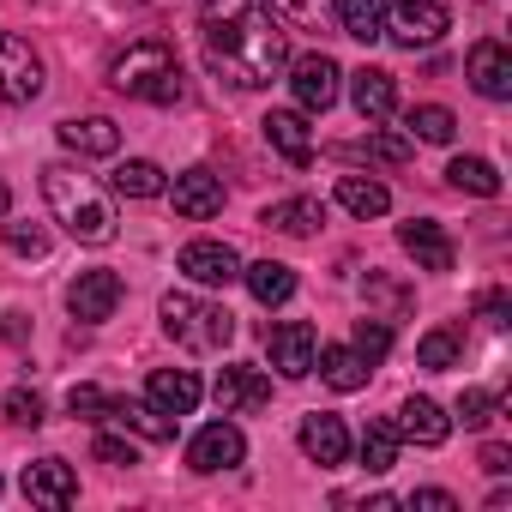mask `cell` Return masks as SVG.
Here are the masks:
<instances>
[{"instance_id":"obj_34","label":"cell","mask_w":512,"mask_h":512,"mask_svg":"<svg viewBox=\"0 0 512 512\" xmlns=\"http://www.w3.org/2000/svg\"><path fill=\"white\" fill-rule=\"evenodd\" d=\"M416 368H428V374H446V368H458V332H446V326L422 332V344H416Z\"/></svg>"},{"instance_id":"obj_17","label":"cell","mask_w":512,"mask_h":512,"mask_svg":"<svg viewBox=\"0 0 512 512\" xmlns=\"http://www.w3.org/2000/svg\"><path fill=\"white\" fill-rule=\"evenodd\" d=\"M260 127H266V145H272L284 163H296V169L314 163V133H308V115H302V109H272Z\"/></svg>"},{"instance_id":"obj_21","label":"cell","mask_w":512,"mask_h":512,"mask_svg":"<svg viewBox=\"0 0 512 512\" xmlns=\"http://www.w3.org/2000/svg\"><path fill=\"white\" fill-rule=\"evenodd\" d=\"M103 422H115V428H127V434H139L151 446L175 440V416H163L157 404H139V398H109L103 404Z\"/></svg>"},{"instance_id":"obj_11","label":"cell","mask_w":512,"mask_h":512,"mask_svg":"<svg viewBox=\"0 0 512 512\" xmlns=\"http://www.w3.org/2000/svg\"><path fill=\"white\" fill-rule=\"evenodd\" d=\"M121 296H127L121 272H79V278L67 284V308H73V320H85V326H103V320L121 308Z\"/></svg>"},{"instance_id":"obj_27","label":"cell","mask_w":512,"mask_h":512,"mask_svg":"<svg viewBox=\"0 0 512 512\" xmlns=\"http://www.w3.org/2000/svg\"><path fill=\"white\" fill-rule=\"evenodd\" d=\"M260 223L278 229V235H314V229L326 223V205H320V199H278V205L260 211Z\"/></svg>"},{"instance_id":"obj_46","label":"cell","mask_w":512,"mask_h":512,"mask_svg":"<svg viewBox=\"0 0 512 512\" xmlns=\"http://www.w3.org/2000/svg\"><path fill=\"white\" fill-rule=\"evenodd\" d=\"M13 211V193H7V181H0V217H7Z\"/></svg>"},{"instance_id":"obj_19","label":"cell","mask_w":512,"mask_h":512,"mask_svg":"<svg viewBox=\"0 0 512 512\" xmlns=\"http://www.w3.org/2000/svg\"><path fill=\"white\" fill-rule=\"evenodd\" d=\"M55 133H61V145H67L73 157H115V151H121V127H115L109 115H73V121H61Z\"/></svg>"},{"instance_id":"obj_8","label":"cell","mask_w":512,"mask_h":512,"mask_svg":"<svg viewBox=\"0 0 512 512\" xmlns=\"http://www.w3.org/2000/svg\"><path fill=\"white\" fill-rule=\"evenodd\" d=\"M266 350H272V368L284 380H308L314 374V350H320V332L308 320H284V326H266Z\"/></svg>"},{"instance_id":"obj_35","label":"cell","mask_w":512,"mask_h":512,"mask_svg":"<svg viewBox=\"0 0 512 512\" xmlns=\"http://www.w3.org/2000/svg\"><path fill=\"white\" fill-rule=\"evenodd\" d=\"M350 350H356V356H362L368 368H374V362H386V350H392V326H386L380 314L356 320V344H350Z\"/></svg>"},{"instance_id":"obj_44","label":"cell","mask_w":512,"mask_h":512,"mask_svg":"<svg viewBox=\"0 0 512 512\" xmlns=\"http://www.w3.org/2000/svg\"><path fill=\"white\" fill-rule=\"evenodd\" d=\"M410 506H416V512H458V500H452L446 488H416Z\"/></svg>"},{"instance_id":"obj_41","label":"cell","mask_w":512,"mask_h":512,"mask_svg":"<svg viewBox=\"0 0 512 512\" xmlns=\"http://www.w3.org/2000/svg\"><path fill=\"white\" fill-rule=\"evenodd\" d=\"M103 404H109V392H103V386H91V380L67 392V410H73V416H85V422H103Z\"/></svg>"},{"instance_id":"obj_23","label":"cell","mask_w":512,"mask_h":512,"mask_svg":"<svg viewBox=\"0 0 512 512\" xmlns=\"http://www.w3.org/2000/svg\"><path fill=\"white\" fill-rule=\"evenodd\" d=\"M392 428H398V440H416V446H446V434H452V416H446L434 398H404Z\"/></svg>"},{"instance_id":"obj_39","label":"cell","mask_w":512,"mask_h":512,"mask_svg":"<svg viewBox=\"0 0 512 512\" xmlns=\"http://www.w3.org/2000/svg\"><path fill=\"white\" fill-rule=\"evenodd\" d=\"M7 247L19 253V260H43V253H49V229H37V223H7Z\"/></svg>"},{"instance_id":"obj_25","label":"cell","mask_w":512,"mask_h":512,"mask_svg":"<svg viewBox=\"0 0 512 512\" xmlns=\"http://www.w3.org/2000/svg\"><path fill=\"white\" fill-rule=\"evenodd\" d=\"M314 368H320V380H326L332 392H362L368 374H374L350 344H326V350H314Z\"/></svg>"},{"instance_id":"obj_42","label":"cell","mask_w":512,"mask_h":512,"mask_svg":"<svg viewBox=\"0 0 512 512\" xmlns=\"http://www.w3.org/2000/svg\"><path fill=\"white\" fill-rule=\"evenodd\" d=\"M7 422L37 428V422H43V398H37V392H25V386H13V392H7Z\"/></svg>"},{"instance_id":"obj_10","label":"cell","mask_w":512,"mask_h":512,"mask_svg":"<svg viewBox=\"0 0 512 512\" xmlns=\"http://www.w3.org/2000/svg\"><path fill=\"white\" fill-rule=\"evenodd\" d=\"M464 79L476 85V97L506 103V97H512V49H506L500 37H482V43L464 55Z\"/></svg>"},{"instance_id":"obj_16","label":"cell","mask_w":512,"mask_h":512,"mask_svg":"<svg viewBox=\"0 0 512 512\" xmlns=\"http://www.w3.org/2000/svg\"><path fill=\"white\" fill-rule=\"evenodd\" d=\"M398 241H404V253L422 266V272H452V241H446V229L434 223V217H410V223H398Z\"/></svg>"},{"instance_id":"obj_9","label":"cell","mask_w":512,"mask_h":512,"mask_svg":"<svg viewBox=\"0 0 512 512\" xmlns=\"http://www.w3.org/2000/svg\"><path fill=\"white\" fill-rule=\"evenodd\" d=\"M241 458H247V440H241V428H235V422H205V428L187 440V470H199V476L235 470Z\"/></svg>"},{"instance_id":"obj_38","label":"cell","mask_w":512,"mask_h":512,"mask_svg":"<svg viewBox=\"0 0 512 512\" xmlns=\"http://www.w3.org/2000/svg\"><path fill=\"white\" fill-rule=\"evenodd\" d=\"M494 410H500V398H494L488 386H464V392H458V422H464V428H488Z\"/></svg>"},{"instance_id":"obj_33","label":"cell","mask_w":512,"mask_h":512,"mask_svg":"<svg viewBox=\"0 0 512 512\" xmlns=\"http://www.w3.org/2000/svg\"><path fill=\"white\" fill-rule=\"evenodd\" d=\"M338 19H344V31H350L356 43H380L386 0H344V7H338Z\"/></svg>"},{"instance_id":"obj_12","label":"cell","mask_w":512,"mask_h":512,"mask_svg":"<svg viewBox=\"0 0 512 512\" xmlns=\"http://www.w3.org/2000/svg\"><path fill=\"white\" fill-rule=\"evenodd\" d=\"M19 488H25L31 506H49V512H67V506L79 500V476H73L67 458H37V464H25Z\"/></svg>"},{"instance_id":"obj_4","label":"cell","mask_w":512,"mask_h":512,"mask_svg":"<svg viewBox=\"0 0 512 512\" xmlns=\"http://www.w3.org/2000/svg\"><path fill=\"white\" fill-rule=\"evenodd\" d=\"M163 332H169L181 350H193V356H217V350L235 338V314L217 308V302H205V296L169 290V296H163Z\"/></svg>"},{"instance_id":"obj_14","label":"cell","mask_w":512,"mask_h":512,"mask_svg":"<svg viewBox=\"0 0 512 512\" xmlns=\"http://www.w3.org/2000/svg\"><path fill=\"white\" fill-rule=\"evenodd\" d=\"M181 272L193 284H205V290H223V284L241 278V253L229 241H187L181 247Z\"/></svg>"},{"instance_id":"obj_13","label":"cell","mask_w":512,"mask_h":512,"mask_svg":"<svg viewBox=\"0 0 512 512\" xmlns=\"http://www.w3.org/2000/svg\"><path fill=\"white\" fill-rule=\"evenodd\" d=\"M272 404V380L260 368H247V362H229L217 374V410L223 416H260Z\"/></svg>"},{"instance_id":"obj_24","label":"cell","mask_w":512,"mask_h":512,"mask_svg":"<svg viewBox=\"0 0 512 512\" xmlns=\"http://www.w3.org/2000/svg\"><path fill=\"white\" fill-rule=\"evenodd\" d=\"M241 284L253 290V302H260V308H284L296 296V272L284 260H253V266H241Z\"/></svg>"},{"instance_id":"obj_43","label":"cell","mask_w":512,"mask_h":512,"mask_svg":"<svg viewBox=\"0 0 512 512\" xmlns=\"http://www.w3.org/2000/svg\"><path fill=\"white\" fill-rule=\"evenodd\" d=\"M476 314H482V326L500 332V326L512 320V296H506V290H482V296H476Z\"/></svg>"},{"instance_id":"obj_15","label":"cell","mask_w":512,"mask_h":512,"mask_svg":"<svg viewBox=\"0 0 512 512\" xmlns=\"http://www.w3.org/2000/svg\"><path fill=\"white\" fill-rule=\"evenodd\" d=\"M163 193H169L175 217H187V223H205V217L223 211V175H211V169H187V175H175V187H163Z\"/></svg>"},{"instance_id":"obj_18","label":"cell","mask_w":512,"mask_h":512,"mask_svg":"<svg viewBox=\"0 0 512 512\" xmlns=\"http://www.w3.org/2000/svg\"><path fill=\"white\" fill-rule=\"evenodd\" d=\"M350 103H356V115H362L368 127L392 121V109H398V85H392V73H386V67H362V73H350Z\"/></svg>"},{"instance_id":"obj_2","label":"cell","mask_w":512,"mask_h":512,"mask_svg":"<svg viewBox=\"0 0 512 512\" xmlns=\"http://www.w3.org/2000/svg\"><path fill=\"white\" fill-rule=\"evenodd\" d=\"M43 199L55 211V223L85 241V247H109L115 241V205L91 187V175H79L73 163H49L43 169Z\"/></svg>"},{"instance_id":"obj_5","label":"cell","mask_w":512,"mask_h":512,"mask_svg":"<svg viewBox=\"0 0 512 512\" xmlns=\"http://www.w3.org/2000/svg\"><path fill=\"white\" fill-rule=\"evenodd\" d=\"M452 31V13L440 7V0H392L386 7V25H380V37H392L398 49H434L440 37Z\"/></svg>"},{"instance_id":"obj_40","label":"cell","mask_w":512,"mask_h":512,"mask_svg":"<svg viewBox=\"0 0 512 512\" xmlns=\"http://www.w3.org/2000/svg\"><path fill=\"white\" fill-rule=\"evenodd\" d=\"M91 458H97V464H115V470H133V464H139V446H133V440H121V434H97Z\"/></svg>"},{"instance_id":"obj_45","label":"cell","mask_w":512,"mask_h":512,"mask_svg":"<svg viewBox=\"0 0 512 512\" xmlns=\"http://www.w3.org/2000/svg\"><path fill=\"white\" fill-rule=\"evenodd\" d=\"M476 464H482V470H488V476H506V470H512V446H500V440H488V446H482V458H476Z\"/></svg>"},{"instance_id":"obj_29","label":"cell","mask_w":512,"mask_h":512,"mask_svg":"<svg viewBox=\"0 0 512 512\" xmlns=\"http://www.w3.org/2000/svg\"><path fill=\"white\" fill-rule=\"evenodd\" d=\"M410 139H398V133H368V139H356V145H338V157L344 163H410Z\"/></svg>"},{"instance_id":"obj_22","label":"cell","mask_w":512,"mask_h":512,"mask_svg":"<svg viewBox=\"0 0 512 512\" xmlns=\"http://www.w3.org/2000/svg\"><path fill=\"white\" fill-rule=\"evenodd\" d=\"M302 452H308V464H320V470H338V464L350 458V428H344L338 416L314 410V416L302 422Z\"/></svg>"},{"instance_id":"obj_1","label":"cell","mask_w":512,"mask_h":512,"mask_svg":"<svg viewBox=\"0 0 512 512\" xmlns=\"http://www.w3.org/2000/svg\"><path fill=\"white\" fill-rule=\"evenodd\" d=\"M199 37H205V67L235 91H266L290 67V25L260 0H205Z\"/></svg>"},{"instance_id":"obj_20","label":"cell","mask_w":512,"mask_h":512,"mask_svg":"<svg viewBox=\"0 0 512 512\" xmlns=\"http://www.w3.org/2000/svg\"><path fill=\"white\" fill-rule=\"evenodd\" d=\"M145 392H151V404L163 410V416H193L199 410V398H205V386L187 374V368H151V380H145Z\"/></svg>"},{"instance_id":"obj_37","label":"cell","mask_w":512,"mask_h":512,"mask_svg":"<svg viewBox=\"0 0 512 512\" xmlns=\"http://www.w3.org/2000/svg\"><path fill=\"white\" fill-rule=\"evenodd\" d=\"M362 296H368V302H380V308H386V314H380V320H398V314H404V308H410V290H404V284H392V278H386V272H368V284H362Z\"/></svg>"},{"instance_id":"obj_30","label":"cell","mask_w":512,"mask_h":512,"mask_svg":"<svg viewBox=\"0 0 512 512\" xmlns=\"http://www.w3.org/2000/svg\"><path fill=\"white\" fill-rule=\"evenodd\" d=\"M446 181H452L458 193H476V199H494V193H500V169H494L488 157H452V163H446Z\"/></svg>"},{"instance_id":"obj_3","label":"cell","mask_w":512,"mask_h":512,"mask_svg":"<svg viewBox=\"0 0 512 512\" xmlns=\"http://www.w3.org/2000/svg\"><path fill=\"white\" fill-rule=\"evenodd\" d=\"M109 85H115L121 97H133V103H157V109H169V103L187 97V79H181L175 49L157 43V37L127 43V49L109 61Z\"/></svg>"},{"instance_id":"obj_32","label":"cell","mask_w":512,"mask_h":512,"mask_svg":"<svg viewBox=\"0 0 512 512\" xmlns=\"http://www.w3.org/2000/svg\"><path fill=\"white\" fill-rule=\"evenodd\" d=\"M398 464V428L392 422H368L362 428V470L368 476H386Z\"/></svg>"},{"instance_id":"obj_28","label":"cell","mask_w":512,"mask_h":512,"mask_svg":"<svg viewBox=\"0 0 512 512\" xmlns=\"http://www.w3.org/2000/svg\"><path fill=\"white\" fill-rule=\"evenodd\" d=\"M109 187H115L121 199H157V193H163L169 181H163V169H157L151 157H127V163H115Z\"/></svg>"},{"instance_id":"obj_7","label":"cell","mask_w":512,"mask_h":512,"mask_svg":"<svg viewBox=\"0 0 512 512\" xmlns=\"http://www.w3.org/2000/svg\"><path fill=\"white\" fill-rule=\"evenodd\" d=\"M338 61L332 55H302V61H290V91H296V109L302 115H326L332 103H338Z\"/></svg>"},{"instance_id":"obj_31","label":"cell","mask_w":512,"mask_h":512,"mask_svg":"<svg viewBox=\"0 0 512 512\" xmlns=\"http://www.w3.org/2000/svg\"><path fill=\"white\" fill-rule=\"evenodd\" d=\"M404 127H410L422 145H452V139H458V115L440 109V103H416V109L404 115Z\"/></svg>"},{"instance_id":"obj_26","label":"cell","mask_w":512,"mask_h":512,"mask_svg":"<svg viewBox=\"0 0 512 512\" xmlns=\"http://www.w3.org/2000/svg\"><path fill=\"white\" fill-rule=\"evenodd\" d=\"M338 205L368 223V217H386V211H392V193H386V181H374V175H338Z\"/></svg>"},{"instance_id":"obj_6","label":"cell","mask_w":512,"mask_h":512,"mask_svg":"<svg viewBox=\"0 0 512 512\" xmlns=\"http://www.w3.org/2000/svg\"><path fill=\"white\" fill-rule=\"evenodd\" d=\"M43 97V55L31 49V37L19 31H0V103L25 109Z\"/></svg>"},{"instance_id":"obj_36","label":"cell","mask_w":512,"mask_h":512,"mask_svg":"<svg viewBox=\"0 0 512 512\" xmlns=\"http://www.w3.org/2000/svg\"><path fill=\"white\" fill-rule=\"evenodd\" d=\"M260 7H272L296 31H326V0H260Z\"/></svg>"}]
</instances>
